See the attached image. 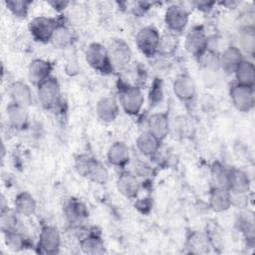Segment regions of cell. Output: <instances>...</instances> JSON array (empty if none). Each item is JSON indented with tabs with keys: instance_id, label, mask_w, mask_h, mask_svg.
<instances>
[{
	"instance_id": "cell-1",
	"label": "cell",
	"mask_w": 255,
	"mask_h": 255,
	"mask_svg": "<svg viewBox=\"0 0 255 255\" xmlns=\"http://www.w3.org/2000/svg\"><path fill=\"white\" fill-rule=\"evenodd\" d=\"M87 64L97 73L109 76L115 73L116 69L110 58L108 48L99 42L90 43L85 50Z\"/></svg>"
},
{
	"instance_id": "cell-2",
	"label": "cell",
	"mask_w": 255,
	"mask_h": 255,
	"mask_svg": "<svg viewBox=\"0 0 255 255\" xmlns=\"http://www.w3.org/2000/svg\"><path fill=\"white\" fill-rule=\"evenodd\" d=\"M119 104L122 110L128 116H137L144 104V96L141 88L137 85H120Z\"/></svg>"
},
{
	"instance_id": "cell-3",
	"label": "cell",
	"mask_w": 255,
	"mask_h": 255,
	"mask_svg": "<svg viewBox=\"0 0 255 255\" xmlns=\"http://www.w3.org/2000/svg\"><path fill=\"white\" fill-rule=\"evenodd\" d=\"M209 47V37L202 25L192 26L184 38L185 50L196 60L200 61L207 53Z\"/></svg>"
},
{
	"instance_id": "cell-4",
	"label": "cell",
	"mask_w": 255,
	"mask_h": 255,
	"mask_svg": "<svg viewBox=\"0 0 255 255\" xmlns=\"http://www.w3.org/2000/svg\"><path fill=\"white\" fill-rule=\"evenodd\" d=\"M160 38L161 36L155 26H144L135 35V45L146 58H153L158 53Z\"/></svg>"
},
{
	"instance_id": "cell-5",
	"label": "cell",
	"mask_w": 255,
	"mask_h": 255,
	"mask_svg": "<svg viewBox=\"0 0 255 255\" xmlns=\"http://www.w3.org/2000/svg\"><path fill=\"white\" fill-rule=\"evenodd\" d=\"M37 98L45 110H54L61 101V86L58 79L51 76L37 87Z\"/></svg>"
},
{
	"instance_id": "cell-6",
	"label": "cell",
	"mask_w": 255,
	"mask_h": 255,
	"mask_svg": "<svg viewBox=\"0 0 255 255\" xmlns=\"http://www.w3.org/2000/svg\"><path fill=\"white\" fill-rule=\"evenodd\" d=\"M60 17L38 16L29 22V32L31 37L39 43H50L53 33L59 23Z\"/></svg>"
},
{
	"instance_id": "cell-7",
	"label": "cell",
	"mask_w": 255,
	"mask_h": 255,
	"mask_svg": "<svg viewBox=\"0 0 255 255\" xmlns=\"http://www.w3.org/2000/svg\"><path fill=\"white\" fill-rule=\"evenodd\" d=\"M229 97L234 108L241 113H249L255 107V90L253 87L233 83L229 89Z\"/></svg>"
},
{
	"instance_id": "cell-8",
	"label": "cell",
	"mask_w": 255,
	"mask_h": 255,
	"mask_svg": "<svg viewBox=\"0 0 255 255\" xmlns=\"http://www.w3.org/2000/svg\"><path fill=\"white\" fill-rule=\"evenodd\" d=\"M189 22V12L180 4L169 5L164 12V24L170 34H181Z\"/></svg>"
},
{
	"instance_id": "cell-9",
	"label": "cell",
	"mask_w": 255,
	"mask_h": 255,
	"mask_svg": "<svg viewBox=\"0 0 255 255\" xmlns=\"http://www.w3.org/2000/svg\"><path fill=\"white\" fill-rule=\"evenodd\" d=\"M61 247V234L56 226L45 224L41 227L37 249L41 254L54 255L59 253Z\"/></svg>"
},
{
	"instance_id": "cell-10",
	"label": "cell",
	"mask_w": 255,
	"mask_h": 255,
	"mask_svg": "<svg viewBox=\"0 0 255 255\" xmlns=\"http://www.w3.org/2000/svg\"><path fill=\"white\" fill-rule=\"evenodd\" d=\"M108 52L115 69L124 70L130 64L132 53L125 40L113 39L109 44Z\"/></svg>"
},
{
	"instance_id": "cell-11",
	"label": "cell",
	"mask_w": 255,
	"mask_h": 255,
	"mask_svg": "<svg viewBox=\"0 0 255 255\" xmlns=\"http://www.w3.org/2000/svg\"><path fill=\"white\" fill-rule=\"evenodd\" d=\"M147 131L151 133L156 139L162 142L170 131V118L169 111H163L151 114L146 121Z\"/></svg>"
},
{
	"instance_id": "cell-12",
	"label": "cell",
	"mask_w": 255,
	"mask_h": 255,
	"mask_svg": "<svg viewBox=\"0 0 255 255\" xmlns=\"http://www.w3.org/2000/svg\"><path fill=\"white\" fill-rule=\"evenodd\" d=\"M172 91L175 97L182 103H191L196 97L195 82L187 73H181L174 78Z\"/></svg>"
},
{
	"instance_id": "cell-13",
	"label": "cell",
	"mask_w": 255,
	"mask_h": 255,
	"mask_svg": "<svg viewBox=\"0 0 255 255\" xmlns=\"http://www.w3.org/2000/svg\"><path fill=\"white\" fill-rule=\"evenodd\" d=\"M54 70V64L45 59H34L30 62L28 66V79L29 82L38 87L41 83L46 81L52 76Z\"/></svg>"
},
{
	"instance_id": "cell-14",
	"label": "cell",
	"mask_w": 255,
	"mask_h": 255,
	"mask_svg": "<svg viewBox=\"0 0 255 255\" xmlns=\"http://www.w3.org/2000/svg\"><path fill=\"white\" fill-rule=\"evenodd\" d=\"M118 191L128 199H134L137 197L140 190V183L134 173L123 170L116 181Z\"/></svg>"
},
{
	"instance_id": "cell-15",
	"label": "cell",
	"mask_w": 255,
	"mask_h": 255,
	"mask_svg": "<svg viewBox=\"0 0 255 255\" xmlns=\"http://www.w3.org/2000/svg\"><path fill=\"white\" fill-rule=\"evenodd\" d=\"M129 159V148L126 142L118 140L110 145L107 151V160L111 165L124 170L128 164Z\"/></svg>"
},
{
	"instance_id": "cell-16",
	"label": "cell",
	"mask_w": 255,
	"mask_h": 255,
	"mask_svg": "<svg viewBox=\"0 0 255 255\" xmlns=\"http://www.w3.org/2000/svg\"><path fill=\"white\" fill-rule=\"evenodd\" d=\"M120 104L112 96L102 97L96 105V113L98 118L104 123H113L120 114Z\"/></svg>"
},
{
	"instance_id": "cell-17",
	"label": "cell",
	"mask_w": 255,
	"mask_h": 255,
	"mask_svg": "<svg viewBox=\"0 0 255 255\" xmlns=\"http://www.w3.org/2000/svg\"><path fill=\"white\" fill-rule=\"evenodd\" d=\"M244 59V54L239 47L231 45L228 46L219 56V67L227 75L234 74L238 65Z\"/></svg>"
},
{
	"instance_id": "cell-18",
	"label": "cell",
	"mask_w": 255,
	"mask_h": 255,
	"mask_svg": "<svg viewBox=\"0 0 255 255\" xmlns=\"http://www.w3.org/2000/svg\"><path fill=\"white\" fill-rule=\"evenodd\" d=\"M6 116L10 127L14 129L24 130L28 128L30 120L26 108L11 102L6 107Z\"/></svg>"
},
{
	"instance_id": "cell-19",
	"label": "cell",
	"mask_w": 255,
	"mask_h": 255,
	"mask_svg": "<svg viewBox=\"0 0 255 255\" xmlns=\"http://www.w3.org/2000/svg\"><path fill=\"white\" fill-rule=\"evenodd\" d=\"M74 34L64 17H60L59 23L53 33L50 43L58 50H64L73 45Z\"/></svg>"
},
{
	"instance_id": "cell-20",
	"label": "cell",
	"mask_w": 255,
	"mask_h": 255,
	"mask_svg": "<svg viewBox=\"0 0 255 255\" xmlns=\"http://www.w3.org/2000/svg\"><path fill=\"white\" fill-rule=\"evenodd\" d=\"M208 204L214 212L227 211L231 206V194L230 191L224 188L211 186L208 195Z\"/></svg>"
},
{
	"instance_id": "cell-21",
	"label": "cell",
	"mask_w": 255,
	"mask_h": 255,
	"mask_svg": "<svg viewBox=\"0 0 255 255\" xmlns=\"http://www.w3.org/2000/svg\"><path fill=\"white\" fill-rule=\"evenodd\" d=\"M9 94L11 97V102L28 108L33 103V94L30 86L23 81H14L9 87Z\"/></svg>"
},
{
	"instance_id": "cell-22",
	"label": "cell",
	"mask_w": 255,
	"mask_h": 255,
	"mask_svg": "<svg viewBox=\"0 0 255 255\" xmlns=\"http://www.w3.org/2000/svg\"><path fill=\"white\" fill-rule=\"evenodd\" d=\"M64 212L69 223L73 226H78L88 217L89 212L86 205L77 198H70L64 207Z\"/></svg>"
},
{
	"instance_id": "cell-23",
	"label": "cell",
	"mask_w": 255,
	"mask_h": 255,
	"mask_svg": "<svg viewBox=\"0 0 255 255\" xmlns=\"http://www.w3.org/2000/svg\"><path fill=\"white\" fill-rule=\"evenodd\" d=\"M160 141L156 139L151 133L147 130L142 131L138 134L135 140V145L137 150L145 157L150 159L155 158L158 155L160 149Z\"/></svg>"
},
{
	"instance_id": "cell-24",
	"label": "cell",
	"mask_w": 255,
	"mask_h": 255,
	"mask_svg": "<svg viewBox=\"0 0 255 255\" xmlns=\"http://www.w3.org/2000/svg\"><path fill=\"white\" fill-rule=\"evenodd\" d=\"M80 248L83 253L90 255H100L106 253V247L101 233L96 230L90 231L81 239Z\"/></svg>"
},
{
	"instance_id": "cell-25",
	"label": "cell",
	"mask_w": 255,
	"mask_h": 255,
	"mask_svg": "<svg viewBox=\"0 0 255 255\" xmlns=\"http://www.w3.org/2000/svg\"><path fill=\"white\" fill-rule=\"evenodd\" d=\"M186 248L192 254H205L212 248L206 233L199 231H190L186 237Z\"/></svg>"
},
{
	"instance_id": "cell-26",
	"label": "cell",
	"mask_w": 255,
	"mask_h": 255,
	"mask_svg": "<svg viewBox=\"0 0 255 255\" xmlns=\"http://www.w3.org/2000/svg\"><path fill=\"white\" fill-rule=\"evenodd\" d=\"M251 188V180L248 174L239 168L230 167V186L231 193L248 194Z\"/></svg>"
},
{
	"instance_id": "cell-27",
	"label": "cell",
	"mask_w": 255,
	"mask_h": 255,
	"mask_svg": "<svg viewBox=\"0 0 255 255\" xmlns=\"http://www.w3.org/2000/svg\"><path fill=\"white\" fill-rule=\"evenodd\" d=\"M210 176L212 186L229 190L230 186V167H227L219 160H214L210 164Z\"/></svg>"
},
{
	"instance_id": "cell-28",
	"label": "cell",
	"mask_w": 255,
	"mask_h": 255,
	"mask_svg": "<svg viewBox=\"0 0 255 255\" xmlns=\"http://www.w3.org/2000/svg\"><path fill=\"white\" fill-rule=\"evenodd\" d=\"M13 209L22 216H31L36 212L37 202L34 196L28 191L19 192L14 199Z\"/></svg>"
},
{
	"instance_id": "cell-29",
	"label": "cell",
	"mask_w": 255,
	"mask_h": 255,
	"mask_svg": "<svg viewBox=\"0 0 255 255\" xmlns=\"http://www.w3.org/2000/svg\"><path fill=\"white\" fill-rule=\"evenodd\" d=\"M235 79L237 84L253 87L255 85V66L254 63L249 59H243L238 65L235 72Z\"/></svg>"
},
{
	"instance_id": "cell-30",
	"label": "cell",
	"mask_w": 255,
	"mask_h": 255,
	"mask_svg": "<svg viewBox=\"0 0 255 255\" xmlns=\"http://www.w3.org/2000/svg\"><path fill=\"white\" fill-rule=\"evenodd\" d=\"M239 46L243 54L250 58L255 54V29L252 24L244 26L239 33Z\"/></svg>"
},
{
	"instance_id": "cell-31",
	"label": "cell",
	"mask_w": 255,
	"mask_h": 255,
	"mask_svg": "<svg viewBox=\"0 0 255 255\" xmlns=\"http://www.w3.org/2000/svg\"><path fill=\"white\" fill-rule=\"evenodd\" d=\"M99 160L88 153L78 154L74 159V167L76 171L83 177L89 178Z\"/></svg>"
},
{
	"instance_id": "cell-32",
	"label": "cell",
	"mask_w": 255,
	"mask_h": 255,
	"mask_svg": "<svg viewBox=\"0 0 255 255\" xmlns=\"http://www.w3.org/2000/svg\"><path fill=\"white\" fill-rule=\"evenodd\" d=\"M192 124L185 116H177L170 121V131L174 137L187 138L192 134Z\"/></svg>"
},
{
	"instance_id": "cell-33",
	"label": "cell",
	"mask_w": 255,
	"mask_h": 255,
	"mask_svg": "<svg viewBox=\"0 0 255 255\" xmlns=\"http://www.w3.org/2000/svg\"><path fill=\"white\" fill-rule=\"evenodd\" d=\"M5 244L13 251H19L28 247V240L20 230L2 232Z\"/></svg>"
},
{
	"instance_id": "cell-34",
	"label": "cell",
	"mask_w": 255,
	"mask_h": 255,
	"mask_svg": "<svg viewBox=\"0 0 255 255\" xmlns=\"http://www.w3.org/2000/svg\"><path fill=\"white\" fill-rule=\"evenodd\" d=\"M0 226L1 231H12V230H20L19 229V218L18 213L14 209L6 208L5 210H2L0 213Z\"/></svg>"
},
{
	"instance_id": "cell-35",
	"label": "cell",
	"mask_w": 255,
	"mask_h": 255,
	"mask_svg": "<svg viewBox=\"0 0 255 255\" xmlns=\"http://www.w3.org/2000/svg\"><path fill=\"white\" fill-rule=\"evenodd\" d=\"M32 4L31 1L27 0H7L5 1V5L7 9L16 17V18H26L30 5Z\"/></svg>"
},
{
	"instance_id": "cell-36",
	"label": "cell",
	"mask_w": 255,
	"mask_h": 255,
	"mask_svg": "<svg viewBox=\"0 0 255 255\" xmlns=\"http://www.w3.org/2000/svg\"><path fill=\"white\" fill-rule=\"evenodd\" d=\"M176 48H177L176 35L168 33L167 35L161 36L157 55H161V56H165V57L171 56L174 54Z\"/></svg>"
},
{
	"instance_id": "cell-37",
	"label": "cell",
	"mask_w": 255,
	"mask_h": 255,
	"mask_svg": "<svg viewBox=\"0 0 255 255\" xmlns=\"http://www.w3.org/2000/svg\"><path fill=\"white\" fill-rule=\"evenodd\" d=\"M149 103L150 106H155L161 102L163 98V91H162V82L160 79L156 78L152 82L149 91Z\"/></svg>"
},
{
	"instance_id": "cell-38",
	"label": "cell",
	"mask_w": 255,
	"mask_h": 255,
	"mask_svg": "<svg viewBox=\"0 0 255 255\" xmlns=\"http://www.w3.org/2000/svg\"><path fill=\"white\" fill-rule=\"evenodd\" d=\"M48 4L50 6H52V8L58 12H62L63 10H65L69 5H70V2L69 1H63V0H59V1H49Z\"/></svg>"
},
{
	"instance_id": "cell-39",
	"label": "cell",
	"mask_w": 255,
	"mask_h": 255,
	"mask_svg": "<svg viewBox=\"0 0 255 255\" xmlns=\"http://www.w3.org/2000/svg\"><path fill=\"white\" fill-rule=\"evenodd\" d=\"M215 2H195L196 8L203 12H208L212 9Z\"/></svg>"
}]
</instances>
